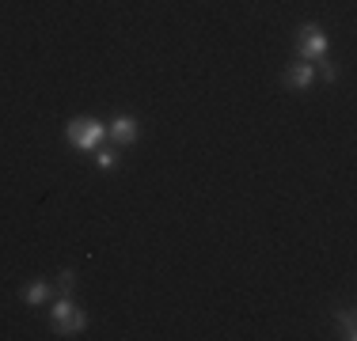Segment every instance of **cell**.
Here are the masks:
<instances>
[{"label":"cell","mask_w":357,"mask_h":341,"mask_svg":"<svg viewBox=\"0 0 357 341\" xmlns=\"http://www.w3.org/2000/svg\"><path fill=\"white\" fill-rule=\"evenodd\" d=\"M50 322H54V330L61 338H80L84 330H88V311H80V307L73 303V296H57L54 307H50Z\"/></svg>","instance_id":"cell-1"},{"label":"cell","mask_w":357,"mask_h":341,"mask_svg":"<svg viewBox=\"0 0 357 341\" xmlns=\"http://www.w3.org/2000/svg\"><path fill=\"white\" fill-rule=\"evenodd\" d=\"M103 136H107V125L96 122V118H73V122L65 125V141L80 152H96L99 144H103Z\"/></svg>","instance_id":"cell-2"},{"label":"cell","mask_w":357,"mask_h":341,"mask_svg":"<svg viewBox=\"0 0 357 341\" xmlns=\"http://www.w3.org/2000/svg\"><path fill=\"white\" fill-rule=\"evenodd\" d=\"M327 46H331L327 34H323L316 23L296 31V57H301V61H323V57H327Z\"/></svg>","instance_id":"cell-3"},{"label":"cell","mask_w":357,"mask_h":341,"mask_svg":"<svg viewBox=\"0 0 357 341\" xmlns=\"http://www.w3.org/2000/svg\"><path fill=\"white\" fill-rule=\"evenodd\" d=\"M107 136H110L114 144H122V148H126V144H133V141L141 136V125H137V118H133V114H118V118H110V125H107Z\"/></svg>","instance_id":"cell-4"},{"label":"cell","mask_w":357,"mask_h":341,"mask_svg":"<svg viewBox=\"0 0 357 341\" xmlns=\"http://www.w3.org/2000/svg\"><path fill=\"white\" fill-rule=\"evenodd\" d=\"M285 88H293V91H308L312 88V80H316V68H312V61H293L285 68Z\"/></svg>","instance_id":"cell-5"},{"label":"cell","mask_w":357,"mask_h":341,"mask_svg":"<svg viewBox=\"0 0 357 341\" xmlns=\"http://www.w3.org/2000/svg\"><path fill=\"white\" fill-rule=\"evenodd\" d=\"M23 303H27V307H38V303H46L50 300V285H46V280H31V285H23Z\"/></svg>","instance_id":"cell-6"},{"label":"cell","mask_w":357,"mask_h":341,"mask_svg":"<svg viewBox=\"0 0 357 341\" xmlns=\"http://www.w3.org/2000/svg\"><path fill=\"white\" fill-rule=\"evenodd\" d=\"M338 319V326H342V338L346 341H354L357 338V322H354V311H342V315H335Z\"/></svg>","instance_id":"cell-7"},{"label":"cell","mask_w":357,"mask_h":341,"mask_svg":"<svg viewBox=\"0 0 357 341\" xmlns=\"http://www.w3.org/2000/svg\"><path fill=\"white\" fill-rule=\"evenodd\" d=\"M96 164L103 167V170H110V167L118 164V156H114V152H110V148H96Z\"/></svg>","instance_id":"cell-8"},{"label":"cell","mask_w":357,"mask_h":341,"mask_svg":"<svg viewBox=\"0 0 357 341\" xmlns=\"http://www.w3.org/2000/svg\"><path fill=\"white\" fill-rule=\"evenodd\" d=\"M73 285H76V273H73V269H61V273H57V288H61L65 296L73 292Z\"/></svg>","instance_id":"cell-9"},{"label":"cell","mask_w":357,"mask_h":341,"mask_svg":"<svg viewBox=\"0 0 357 341\" xmlns=\"http://www.w3.org/2000/svg\"><path fill=\"white\" fill-rule=\"evenodd\" d=\"M319 76H323L327 84H335V80H338V65H331V61H319Z\"/></svg>","instance_id":"cell-10"}]
</instances>
